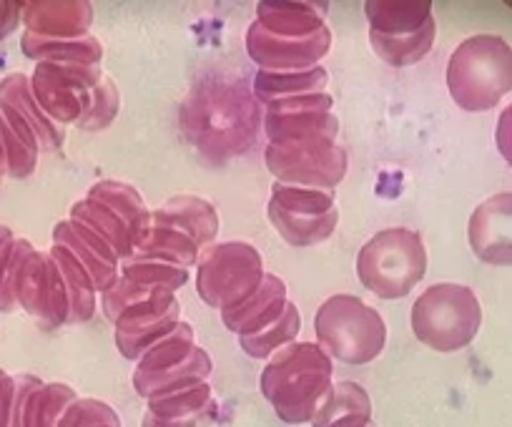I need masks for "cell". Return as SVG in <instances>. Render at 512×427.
Masks as SVG:
<instances>
[{
  "label": "cell",
  "instance_id": "d6986e66",
  "mask_svg": "<svg viewBox=\"0 0 512 427\" xmlns=\"http://www.w3.org/2000/svg\"><path fill=\"white\" fill-rule=\"evenodd\" d=\"M372 400L357 382H334L314 410L312 427H369L372 425Z\"/></svg>",
  "mask_w": 512,
  "mask_h": 427
},
{
  "label": "cell",
  "instance_id": "7c38bea8",
  "mask_svg": "<svg viewBox=\"0 0 512 427\" xmlns=\"http://www.w3.org/2000/svg\"><path fill=\"white\" fill-rule=\"evenodd\" d=\"M467 239L480 262L512 267V191H502L477 204L467 224Z\"/></svg>",
  "mask_w": 512,
  "mask_h": 427
},
{
  "label": "cell",
  "instance_id": "44dd1931",
  "mask_svg": "<svg viewBox=\"0 0 512 427\" xmlns=\"http://www.w3.org/2000/svg\"><path fill=\"white\" fill-rule=\"evenodd\" d=\"M211 370H214V365H211L209 352L196 347V350L191 352L181 365H176L174 370L159 372V375L134 372L131 382H134L136 395L146 397V400H154V397L176 395V392H184L201 385V382H209Z\"/></svg>",
  "mask_w": 512,
  "mask_h": 427
},
{
  "label": "cell",
  "instance_id": "f1b7e54d",
  "mask_svg": "<svg viewBox=\"0 0 512 427\" xmlns=\"http://www.w3.org/2000/svg\"><path fill=\"white\" fill-rule=\"evenodd\" d=\"M437 38V23H427L425 28L412 33H402V36H379V33H369V43H372L374 53L390 66H415V63L425 61L427 53L432 51Z\"/></svg>",
  "mask_w": 512,
  "mask_h": 427
},
{
  "label": "cell",
  "instance_id": "e0dca14e",
  "mask_svg": "<svg viewBox=\"0 0 512 427\" xmlns=\"http://www.w3.org/2000/svg\"><path fill=\"white\" fill-rule=\"evenodd\" d=\"M327 8L309 0H264L256 6V21L274 36L307 38L327 28Z\"/></svg>",
  "mask_w": 512,
  "mask_h": 427
},
{
  "label": "cell",
  "instance_id": "8d00e7d4",
  "mask_svg": "<svg viewBox=\"0 0 512 427\" xmlns=\"http://www.w3.org/2000/svg\"><path fill=\"white\" fill-rule=\"evenodd\" d=\"M56 427H121V417L111 405L93 397H78Z\"/></svg>",
  "mask_w": 512,
  "mask_h": 427
},
{
  "label": "cell",
  "instance_id": "7a4b0ae2",
  "mask_svg": "<svg viewBox=\"0 0 512 427\" xmlns=\"http://www.w3.org/2000/svg\"><path fill=\"white\" fill-rule=\"evenodd\" d=\"M447 88L460 109L480 114L495 109L512 91V46L480 33L455 48L447 63Z\"/></svg>",
  "mask_w": 512,
  "mask_h": 427
},
{
  "label": "cell",
  "instance_id": "4316f807",
  "mask_svg": "<svg viewBox=\"0 0 512 427\" xmlns=\"http://www.w3.org/2000/svg\"><path fill=\"white\" fill-rule=\"evenodd\" d=\"M134 254H146V257L166 259L171 264H179V267H199L201 262V247L189 237V234L179 232L171 224L161 222L151 214V234Z\"/></svg>",
  "mask_w": 512,
  "mask_h": 427
},
{
  "label": "cell",
  "instance_id": "1f68e13d",
  "mask_svg": "<svg viewBox=\"0 0 512 427\" xmlns=\"http://www.w3.org/2000/svg\"><path fill=\"white\" fill-rule=\"evenodd\" d=\"M121 277L131 279V282L136 284H144V287L179 292V289L189 282V269L166 262V259L146 257V254H131V257L121 262Z\"/></svg>",
  "mask_w": 512,
  "mask_h": 427
},
{
  "label": "cell",
  "instance_id": "60d3db41",
  "mask_svg": "<svg viewBox=\"0 0 512 427\" xmlns=\"http://www.w3.org/2000/svg\"><path fill=\"white\" fill-rule=\"evenodd\" d=\"M23 23L21 0H0V41H6Z\"/></svg>",
  "mask_w": 512,
  "mask_h": 427
},
{
  "label": "cell",
  "instance_id": "b9f144b4",
  "mask_svg": "<svg viewBox=\"0 0 512 427\" xmlns=\"http://www.w3.org/2000/svg\"><path fill=\"white\" fill-rule=\"evenodd\" d=\"M495 144H497V151L502 154V159L512 166V103L502 111L500 119H497Z\"/></svg>",
  "mask_w": 512,
  "mask_h": 427
},
{
  "label": "cell",
  "instance_id": "74e56055",
  "mask_svg": "<svg viewBox=\"0 0 512 427\" xmlns=\"http://www.w3.org/2000/svg\"><path fill=\"white\" fill-rule=\"evenodd\" d=\"M33 252V244L28 239H16L13 244L11 259H8V267L3 279H0V312H13L18 307L16 302V279L21 272L23 262H26L28 254Z\"/></svg>",
  "mask_w": 512,
  "mask_h": 427
},
{
  "label": "cell",
  "instance_id": "ee69618b",
  "mask_svg": "<svg viewBox=\"0 0 512 427\" xmlns=\"http://www.w3.org/2000/svg\"><path fill=\"white\" fill-rule=\"evenodd\" d=\"M6 179V164H3V151H0V184Z\"/></svg>",
  "mask_w": 512,
  "mask_h": 427
},
{
  "label": "cell",
  "instance_id": "f35d334b",
  "mask_svg": "<svg viewBox=\"0 0 512 427\" xmlns=\"http://www.w3.org/2000/svg\"><path fill=\"white\" fill-rule=\"evenodd\" d=\"M216 417V402L209 405L206 410L196 412L191 417H181V420H159L151 412H146L144 420H141V427H209Z\"/></svg>",
  "mask_w": 512,
  "mask_h": 427
},
{
  "label": "cell",
  "instance_id": "f546056e",
  "mask_svg": "<svg viewBox=\"0 0 512 427\" xmlns=\"http://www.w3.org/2000/svg\"><path fill=\"white\" fill-rule=\"evenodd\" d=\"M76 400V390L66 382H43L26 397L21 427H56L63 412Z\"/></svg>",
  "mask_w": 512,
  "mask_h": 427
},
{
  "label": "cell",
  "instance_id": "277c9868",
  "mask_svg": "<svg viewBox=\"0 0 512 427\" xmlns=\"http://www.w3.org/2000/svg\"><path fill=\"white\" fill-rule=\"evenodd\" d=\"M427 249L407 227L382 229L357 254V277L379 299H402L425 279Z\"/></svg>",
  "mask_w": 512,
  "mask_h": 427
},
{
  "label": "cell",
  "instance_id": "8fae6325",
  "mask_svg": "<svg viewBox=\"0 0 512 427\" xmlns=\"http://www.w3.org/2000/svg\"><path fill=\"white\" fill-rule=\"evenodd\" d=\"M332 48V33L322 28L307 38L274 36L259 23H251L246 31V53L259 66V71H307L319 66Z\"/></svg>",
  "mask_w": 512,
  "mask_h": 427
},
{
  "label": "cell",
  "instance_id": "ba28073f",
  "mask_svg": "<svg viewBox=\"0 0 512 427\" xmlns=\"http://www.w3.org/2000/svg\"><path fill=\"white\" fill-rule=\"evenodd\" d=\"M264 164L277 184L334 191L347 176L349 159L337 141L314 139L287 146L269 144Z\"/></svg>",
  "mask_w": 512,
  "mask_h": 427
},
{
  "label": "cell",
  "instance_id": "3957f363",
  "mask_svg": "<svg viewBox=\"0 0 512 427\" xmlns=\"http://www.w3.org/2000/svg\"><path fill=\"white\" fill-rule=\"evenodd\" d=\"M317 345L344 365H369L387 345L382 314L354 294H334L314 314Z\"/></svg>",
  "mask_w": 512,
  "mask_h": 427
},
{
  "label": "cell",
  "instance_id": "ffe728a7",
  "mask_svg": "<svg viewBox=\"0 0 512 427\" xmlns=\"http://www.w3.org/2000/svg\"><path fill=\"white\" fill-rule=\"evenodd\" d=\"M156 219L171 224L179 232L189 234L201 249L211 247L219 234V214H216V206L211 201L201 199L194 194H179L171 196L164 206H159L156 211H151Z\"/></svg>",
  "mask_w": 512,
  "mask_h": 427
},
{
  "label": "cell",
  "instance_id": "836d02e7",
  "mask_svg": "<svg viewBox=\"0 0 512 427\" xmlns=\"http://www.w3.org/2000/svg\"><path fill=\"white\" fill-rule=\"evenodd\" d=\"M0 151H3L6 176H11V179H28L36 171L41 149L23 139L21 134H16L11 124L3 119V114H0Z\"/></svg>",
  "mask_w": 512,
  "mask_h": 427
},
{
  "label": "cell",
  "instance_id": "cb8c5ba5",
  "mask_svg": "<svg viewBox=\"0 0 512 427\" xmlns=\"http://www.w3.org/2000/svg\"><path fill=\"white\" fill-rule=\"evenodd\" d=\"M364 13L369 33L379 36H402L435 21L430 0H369Z\"/></svg>",
  "mask_w": 512,
  "mask_h": 427
},
{
  "label": "cell",
  "instance_id": "d590c367",
  "mask_svg": "<svg viewBox=\"0 0 512 427\" xmlns=\"http://www.w3.org/2000/svg\"><path fill=\"white\" fill-rule=\"evenodd\" d=\"M118 109H121V93H118V86L108 76H103V81L98 83L96 91H93L91 106H88L86 114L78 121V129L91 131V134H98V131L108 129V126L116 121Z\"/></svg>",
  "mask_w": 512,
  "mask_h": 427
},
{
  "label": "cell",
  "instance_id": "484cf974",
  "mask_svg": "<svg viewBox=\"0 0 512 427\" xmlns=\"http://www.w3.org/2000/svg\"><path fill=\"white\" fill-rule=\"evenodd\" d=\"M48 254L58 264V269L63 274V282H66L68 325H83V322H88L96 314V284H93V279L88 277L86 269L78 264V259L71 252L53 244Z\"/></svg>",
  "mask_w": 512,
  "mask_h": 427
},
{
  "label": "cell",
  "instance_id": "d6a6232c",
  "mask_svg": "<svg viewBox=\"0 0 512 427\" xmlns=\"http://www.w3.org/2000/svg\"><path fill=\"white\" fill-rule=\"evenodd\" d=\"M196 350V332L189 322H179L169 337L151 347L139 362H136L134 372H146V375H159V372L174 370L176 365L186 360L191 352Z\"/></svg>",
  "mask_w": 512,
  "mask_h": 427
},
{
  "label": "cell",
  "instance_id": "5bb4252c",
  "mask_svg": "<svg viewBox=\"0 0 512 427\" xmlns=\"http://www.w3.org/2000/svg\"><path fill=\"white\" fill-rule=\"evenodd\" d=\"M26 33L38 38H83L91 36L93 6L86 0H33L23 3Z\"/></svg>",
  "mask_w": 512,
  "mask_h": 427
},
{
  "label": "cell",
  "instance_id": "9c48e42d",
  "mask_svg": "<svg viewBox=\"0 0 512 427\" xmlns=\"http://www.w3.org/2000/svg\"><path fill=\"white\" fill-rule=\"evenodd\" d=\"M103 81L101 66L86 63H36L31 91L56 124H78L91 106L93 91Z\"/></svg>",
  "mask_w": 512,
  "mask_h": 427
},
{
  "label": "cell",
  "instance_id": "9a60e30c",
  "mask_svg": "<svg viewBox=\"0 0 512 427\" xmlns=\"http://www.w3.org/2000/svg\"><path fill=\"white\" fill-rule=\"evenodd\" d=\"M287 302L289 297L284 279L267 272L264 274L262 287L256 289L254 294H249L244 302L224 309V312H221V319H224L226 330L234 332V335H256V332L267 330L269 325H274V322L282 317Z\"/></svg>",
  "mask_w": 512,
  "mask_h": 427
},
{
  "label": "cell",
  "instance_id": "5b68a950",
  "mask_svg": "<svg viewBox=\"0 0 512 427\" xmlns=\"http://www.w3.org/2000/svg\"><path fill=\"white\" fill-rule=\"evenodd\" d=\"M412 332L437 352H457L470 345L482 325L477 294L465 284L440 282L427 287L412 304Z\"/></svg>",
  "mask_w": 512,
  "mask_h": 427
},
{
  "label": "cell",
  "instance_id": "e575fe53",
  "mask_svg": "<svg viewBox=\"0 0 512 427\" xmlns=\"http://www.w3.org/2000/svg\"><path fill=\"white\" fill-rule=\"evenodd\" d=\"M209 405H214V392H211L209 382H201L191 390L176 392V395L154 397L149 400V412L159 420H181V417H191L206 410Z\"/></svg>",
  "mask_w": 512,
  "mask_h": 427
},
{
  "label": "cell",
  "instance_id": "f6af8a7d",
  "mask_svg": "<svg viewBox=\"0 0 512 427\" xmlns=\"http://www.w3.org/2000/svg\"><path fill=\"white\" fill-rule=\"evenodd\" d=\"M3 377H6V370H0V380H3Z\"/></svg>",
  "mask_w": 512,
  "mask_h": 427
},
{
  "label": "cell",
  "instance_id": "603a6c76",
  "mask_svg": "<svg viewBox=\"0 0 512 427\" xmlns=\"http://www.w3.org/2000/svg\"><path fill=\"white\" fill-rule=\"evenodd\" d=\"M329 73L324 66L307 68V71H256L251 93L259 103L284 101V98L312 96V93H327Z\"/></svg>",
  "mask_w": 512,
  "mask_h": 427
},
{
  "label": "cell",
  "instance_id": "30bf717a",
  "mask_svg": "<svg viewBox=\"0 0 512 427\" xmlns=\"http://www.w3.org/2000/svg\"><path fill=\"white\" fill-rule=\"evenodd\" d=\"M16 302L43 330L68 325V292L58 264L48 252L33 249L16 279Z\"/></svg>",
  "mask_w": 512,
  "mask_h": 427
},
{
  "label": "cell",
  "instance_id": "83f0119b",
  "mask_svg": "<svg viewBox=\"0 0 512 427\" xmlns=\"http://www.w3.org/2000/svg\"><path fill=\"white\" fill-rule=\"evenodd\" d=\"M68 219H76V222L86 224L91 232H96L98 237H101L103 242H106L108 247L118 254V259H121V262L136 252L134 239H131V234H128L126 224H123L121 219H118L116 214L108 209V206L98 204V201L88 199V196L86 199L76 201V204L71 206V217Z\"/></svg>",
  "mask_w": 512,
  "mask_h": 427
},
{
  "label": "cell",
  "instance_id": "2e32d148",
  "mask_svg": "<svg viewBox=\"0 0 512 427\" xmlns=\"http://www.w3.org/2000/svg\"><path fill=\"white\" fill-rule=\"evenodd\" d=\"M0 106L11 109L23 124H28L41 144V151H58L66 141L63 126L56 124L33 96L31 76L26 73H11L0 81Z\"/></svg>",
  "mask_w": 512,
  "mask_h": 427
},
{
  "label": "cell",
  "instance_id": "ac0fdd59",
  "mask_svg": "<svg viewBox=\"0 0 512 427\" xmlns=\"http://www.w3.org/2000/svg\"><path fill=\"white\" fill-rule=\"evenodd\" d=\"M88 199L98 201V204L108 206V209L126 224L128 234L134 239V247L139 249L141 244L149 239L151 234V209L146 206L144 196L139 194V189L126 181H113L103 179L88 189Z\"/></svg>",
  "mask_w": 512,
  "mask_h": 427
},
{
  "label": "cell",
  "instance_id": "52a82bcc",
  "mask_svg": "<svg viewBox=\"0 0 512 427\" xmlns=\"http://www.w3.org/2000/svg\"><path fill=\"white\" fill-rule=\"evenodd\" d=\"M267 214L279 237L292 247H317L332 237L339 224L334 191L299 189L277 181L272 184Z\"/></svg>",
  "mask_w": 512,
  "mask_h": 427
},
{
  "label": "cell",
  "instance_id": "d4e9b609",
  "mask_svg": "<svg viewBox=\"0 0 512 427\" xmlns=\"http://www.w3.org/2000/svg\"><path fill=\"white\" fill-rule=\"evenodd\" d=\"M23 56L36 63H86V66H101L103 46L96 36L83 38H38L33 33L21 36Z\"/></svg>",
  "mask_w": 512,
  "mask_h": 427
},
{
  "label": "cell",
  "instance_id": "bcb514c9",
  "mask_svg": "<svg viewBox=\"0 0 512 427\" xmlns=\"http://www.w3.org/2000/svg\"><path fill=\"white\" fill-rule=\"evenodd\" d=\"M369 427H377V422H372V425H369Z\"/></svg>",
  "mask_w": 512,
  "mask_h": 427
},
{
  "label": "cell",
  "instance_id": "7bdbcfd3",
  "mask_svg": "<svg viewBox=\"0 0 512 427\" xmlns=\"http://www.w3.org/2000/svg\"><path fill=\"white\" fill-rule=\"evenodd\" d=\"M13 242H16V234L11 232V227L0 224V252H6L8 247H13Z\"/></svg>",
  "mask_w": 512,
  "mask_h": 427
},
{
  "label": "cell",
  "instance_id": "7402d4cb",
  "mask_svg": "<svg viewBox=\"0 0 512 427\" xmlns=\"http://www.w3.org/2000/svg\"><path fill=\"white\" fill-rule=\"evenodd\" d=\"M264 134L269 144L287 146L314 139L337 141L339 121L332 111H307V114H264Z\"/></svg>",
  "mask_w": 512,
  "mask_h": 427
},
{
  "label": "cell",
  "instance_id": "8992f818",
  "mask_svg": "<svg viewBox=\"0 0 512 427\" xmlns=\"http://www.w3.org/2000/svg\"><path fill=\"white\" fill-rule=\"evenodd\" d=\"M262 254L249 242H224L201 254L196 267V292L209 307L224 309L244 302L264 282Z\"/></svg>",
  "mask_w": 512,
  "mask_h": 427
},
{
  "label": "cell",
  "instance_id": "6da1fadb",
  "mask_svg": "<svg viewBox=\"0 0 512 427\" xmlns=\"http://www.w3.org/2000/svg\"><path fill=\"white\" fill-rule=\"evenodd\" d=\"M332 357L317 342H292L269 357L262 370V395L287 425L312 422L314 410L334 385Z\"/></svg>",
  "mask_w": 512,
  "mask_h": 427
},
{
  "label": "cell",
  "instance_id": "ab89813d",
  "mask_svg": "<svg viewBox=\"0 0 512 427\" xmlns=\"http://www.w3.org/2000/svg\"><path fill=\"white\" fill-rule=\"evenodd\" d=\"M41 385H43L41 377L16 375V390H13V405H11V417H8V427H21V415H23V405H26V397Z\"/></svg>",
  "mask_w": 512,
  "mask_h": 427
},
{
  "label": "cell",
  "instance_id": "4fadbf2b",
  "mask_svg": "<svg viewBox=\"0 0 512 427\" xmlns=\"http://www.w3.org/2000/svg\"><path fill=\"white\" fill-rule=\"evenodd\" d=\"M53 244L63 247L78 259L88 277L96 284L98 294H106L121 279V259L118 254L98 237L96 232L76 219H63L53 229Z\"/></svg>",
  "mask_w": 512,
  "mask_h": 427
},
{
  "label": "cell",
  "instance_id": "4dcf8cb0",
  "mask_svg": "<svg viewBox=\"0 0 512 427\" xmlns=\"http://www.w3.org/2000/svg\"><path fill=\"white\" fill-rule=\"evenodd\" d=\"M302 332V314H299L297 304L289 299L287 307H284L282 317L269 325L267 330L256 332V335H244L239 337V347L254 360H269L274 352H279L282 347L292 345L297 340V335Z\"/></svg>",
  "mask_w": 512,
  "mask_h": 427
}]
</instances>
